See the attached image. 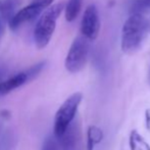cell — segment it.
<instances>
[{
	"label": "cell",
	"instance_id": "obj_1",
	"mask_svg": "<svg viewBox=\"0 0 150 150\" xmlns=\"http://www.w3.org/2000/svg\"><path fill=\"white\" fill-rule=\"evenodd\" d=\"M149 20L144 14L131 13L122 29L120 47L124 53L134 54L142 46L149 32Z\"/></svg>",
	"mask_w": 150,
	"mask_h": 150
},
{
	"label": "cell",
	"instance_id": "obj_2",
	"mask_svg": "<svg viewBox=\"0 0 150 150\" xmlns=\"http://www.w3.org/2000/svg\"><path fill=\"white\" fill-rule=\"evenodd\" d=\"M64 7L63 3L51 4L40 16L34 31V40L38 49H43L49 44L55 30L56 22Z\"/></svg>",
	"mask_w": 150,
	"mask_h": 150
},
{
	"label": "cell",
	"instance_id": "obj_3",
	"mask_svg": "<svg viewBox=\"0 0 150 150\" xmlns=\"http://www.w3.org/2000/svg\"><path fill=\"white\" fill-rule=\"evenodd\" d=\"M83 99V94L81 92H76L67 97L64 102L60 105L54 117L53 134L57 139L61 138L67 129L73 122L78 111L80 104Z\"/></svg>",
	"mask_w": 150,
	"mask_h": 150
},
{
	"label": "cell",
	"instance_id": "obj_4",
	"mask_svg": "<svg viewBox=\"0 0 150 150\" xmlns=\"http://www.w3.org/2000/svg\"><path fill=\"white\" fill-rule=\"evenodd\" d=\"M89 42L86 37L78 36L71 43L67 54L64 67L71 74H77L85 67L89 55Z\"/></svg>",
	"mask_w": 150,
	"mask_h": 150
},
{
	"label": "cell",
	"instance_id": "obj_5",
	"mask_svg": "<svg viewBox=\"0 0 150 150\" xmlns=\"http://www.w3.org/2000/svg\"><path fill=\"white\" fill-rule=\"evenodd\" d=\"M54 0H35L31 4L16 11V13L8 22L9 28L12 31L18 30L26 23L35 20L43 13V11L52 4Z\"/></svg>",
	"mask_w": 150,
	"mask_h": 150
},
{
	"label": "cell",
	"instance_id": "obj_6",
	"mask_svg": "<svg viewBox=\"0 0 150 150\" xmlns=\"http://www.w3.org/2000/svg\"><path fill=\"white\" fill-rule=\"evenodd\" d=\"M100 31V20L96 5L90 4L85 9L81 22V33L88 40H95Z\"/></svg>",
	"mask_w": 150,
	"mask_h": 150
},
{
	"label": "cell",
	"instance_id": "obj_7",
	"mask_svg": "<svg viewBox=\"0 0 150 150\" xmlns=\"http://www.w3.org/2000/svg\"><path fill=\"white\" fill-rule=\"evenodd\" d=\"M28 81H30L28 73L23 71V73H18L16 75L12 76L5 81L0 82V96L8 94L11 91L18 89L21 86L25 85Z\"/></svg>",
	"mask_w": 150,
	"mask_h": 150
},
{
	"label": "cell",
	"instance_id": "obj_8",
	"mask_svg": "<svg viewBox=\"0 0 150 150\" xmlns=\"http://www.w3.org/2000/svg\"><path fill=\"white\" fill-rule=\"evenodd\" d=\"M103 132L97 126H90L87 130V150H94V147L102 141Z\"/></svg>",
	"mask_w": 150,
	"mask_h": 150
},
{
	"label": "cell",
	"instance_id": "obj_9",
	"mask_svg": "<svg viewBox=\"0 0 150 150\" xmlns=\"http://www.w3.org/2000/svg\"><path fill=\"white\" fill-rule=\"evenodd\" d=\"M83 0H69L64 7V16L67 22L71 23L78 18L82 8Z\"/></svg>",
	"mask_w": 150,
	"mask_h": 150
},
{
	"label": "cell",
	"instance_id": "obj_10",
	"mask_svg": "<svg viewBox=\"0 0 150 150\" xmlns=\"http://www.w3.org/2000/svg\"><path fill=\"white\" fill-rule=\"evenodd\" d=\"M129 145L131 150H150V145L136 130L131 132L129 137Z\"/></svg>",
	"mask_w": 150,
	"mask_h": 150
},
{
	"label": "cell",
	"instance_id": "obj_11",
	"mask_svg": "<svg viewBox=\"0 0 150 150\" xmlns=\"http://www.w3.org/2000/svg\"><path fill=\"white\" fill-rule=\"evenodd\" d=\"M130 14H145L150 11V0H132L130 4Z\"/></svg>",
	"mask_w": 150,
	"mask_h": 150
},
{
	"label": "cell",
	"instance_id": "obj_12",
	"mask_svg": "<svg viewBox=\"0 0 150 150\" xmlns=\"http://www.w3.org/2000/svg\"><path fill=\"white\" fill-rule=\"evenodd\" d=\"M18 0H5L3 3H1V16L4 18H7L9 22L11 18L16 13L14 10L18 7Z\"/></svg>",
	"mask_w": 150,
	"mask_h": 150
},
{
	"label": "cell",
	"instance_id": "obj_13",
	"mask_svg": "<svg viewBox=\"0 0 150 150\" xmlns=\"http://www.w3.org/2000/svg\"><path fill=\"white\" fill-rule=\"evenodd\" d=\"M41 150H56V144L55 141L52 137H48L45 139L43 143V146H42Z\"/></svg>",
	"mask_w": 150,
	"mask_h": 150
},
{
	"label": "cell",
	"instance_id": "obj_14",
	"mask_svg": "<svg viewBox=\"0 0 150 150\" xmlns=\"http://www.w3.org/2000/svg\"><path fill=\"white\" fill-rule=\"evenodd\" d=\"M145 126L147 131L150 132V108H147L145 110Z\"/></svg>",
	"mask_w": 150,
	"mask_h": 150
},
{
	"label": "cell",
	"instance_id": "obj_15",
	"mask_svg": "<svg viewBox=\"0 0 150 150\" xmlns=\"http://www.w3.org/2000/svg\"><path fill=\"white\" fill-rule=\"evenodd\" d=\"M0 18H1V2H0Z\"/></svg>",
	"mask_w": 150,
	"mask_h": 150
},
{
	"label": "cell",
	"instance_id": "obj_16",
	"mask_svg": "<svg viewBox=\"0 0 150 150\" xmlns=\"http://www.w3.org/2000/svg\"><path fill=\"white\" fill-rule=\"evenodd\" d=\"M149 82H150V69H149Z\"/></svg>",
	"mask_w": 150,
	"mask_h": 150
},
{
	"label": "cell",
	"instance_id": "obj_17",
	"mask_svg": "<svg viewBox=\"0 0 150 150\" xmlns=\"http://www.w3.org/2000/svg\"><path fill=\"white\" fill-rule=\"evenodd\" d=\"M149 30H150V18H149Z\"/></svg>",
	"mask_w": 150,
	"mask_h": 150
}]
</instances>
